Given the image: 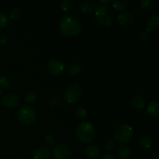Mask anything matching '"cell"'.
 Returning <instances> with one entry per match:
<instances>
[{
    "label": "cell",
    "instance_id": "14",
    "mask_svg": "<svg viewBox=\"0 0 159 159\" xmlns=\"http://www.w3.org/2000/svg\"><path fill=\"white\" fill-rule=\"evenodd\" d=\"M140 147L141 149L144 151H149L152 149V146H153V141H152V138H151L149 135L144 134L140 138Z\"/></svg>",
    "mask_w": 159,
    "mask_h": 159
},
{
    "label": "cell",
    "instance_id": "3",
    "mask_svg": "<svg viewBox=\"0 0 159 159\" xmlns=\"http://www.w3.org/2000/svg\"><path fill=\"white\" fill-rule=\"evenodd\" d=\"M94 16L99 24L106 27L112 26L114 21V14L113 10L105 5H101L96 7L94 12Z\"/></svg>",
    "mask_w": 159,
    "mask_h": 159
},
{
    "label": "cell",
    "instance_id": "18",
    "mask_svg": "<svg viewBox=\"0 0 159 159\" xmlns=\"http://www.w3.org/2000/svg\"><path fill=\"white\" fill-rule=\"evenodd\" d=\"M158 5L157 0H142L140 2V6L142 9L145 10H152L154 8H155Z\"/></svg>",
    "mask_w": 159,
    "mask_h": 159
},
{
    "label": "cell",
    "instance_id": "19",
    "mask_svg": "<svg viewBox=\"0 0 159 159\" xmlns=\"http://www.w3.org/2000/svg\"><path fill=\"white\" fill-rule=\"evenodd\" d=\"M81 71H82V67H81V65L78 63L71 64V65L68 67V74H69L70 75H78L79 74H80Z\"/></svg>",
    "mask_w": 159,
    "mask_h": 159
},
{
    "label": "cell",
    "instance_id": "16",
    "mask_svg": "<svg viewBox=\"0 0 159 159\" xmlns=\"http://www.w3.org/2000/svg\"><path fill=\"white\" fill-rule=\"evenodd\" d=\"M147 112L154 117H158L159 115V102L158 101H152L148 104L147 108Z\"/></svg>",
    "mask_w": 159,
    "mask_h": 159
},
{
    "label": "cell",
    "instance_id": "17",
    "mask_svg": "<svg viewBox=\"0 0 159 159\" xmlns=\"http://www.w3.org/2000/svg\"><path fill=\"white\" fill-rule=\"evenodd\" d=\"M145 103V99L141 95H135L131 99V105L136 109L144 108Z\"/></svg>",
    "mask_w": 159,
    "mask_h": 159
},
{
    "label": "cell",
    "instance_id": "29",
    "mask_svg": "<svg viewBox=\"0 0 159 159\" xmlns=\"http://www.w3.org/2000/svg\"><path fill=\"white\" fill-rule=\"evenodd\" d=\"M8 19L6 13L0 11V28H4L7 26Z\"/></svg>",
    "mask_w": 159,
    "mask_h": 159
},
{
    "label": "cell",
    "instance_id": "1",
    "mask_svg": "<svg viewBox=\"0 0 159 159\" xmlns=\"http://www.w3.org/2000/svg\"><path fill=\"white\" fill-rule=\"evenodd\" d=\"M59 28L65 35L68 37L76 36L82 30L80 22L72 16H65L59 22Z\"/></svg>",
    "mask_w": 159,
    "mask_h": 159
},
{
    "label": "cell",
    "instance_id": "21",
    "mask_svg": "<svg viewBox=\"0 0 159 159\" xmlns=\"http://www.w3.org/2000/svg\"><path fill=\"white\" fill-rule=\"evenodd\" d=\"M50 104L53 107H61L64 106L65 102L63 99L59 96H54L50 99Z\"/></svg>",
    "mask_w": 159,
    "mask_h": 159
},
{
    "label": "cell",
    "instance_id": "2",
    "mask_svg": "<svg viewBox=\"0 0 159 159\" xmlns=\"http://www.w3.org/2000/svg\"><path fill=\"white\" fill-rule=\"evenodd\" d=\"M76 137L85 144H90L96 139V130L90 122H84L76 129Z\"/></svg>",
    "mask_w": 159,
    "mask_h": 159
},
{
    "label": "cell",
    "instance_id": "11",
    "mask_svg": "<svg viewBox=\"0 0 159 159\" xmlns=\"http://www.w3.org/2000/svg\"><path fill=\"white\" fill-rule=\"evenodd\" d=\"M51 155V152L46 147H40L36 149L33 154L34 159H48Z\"/></svg>",
    "mask_w": 159,
    "mask_h": 159
},
{
    "label": "cell",
    "instance_id": "12",
    "mask_svg": "<svg viewBox=\"0 0 159 159\" xmlns=\"http://www.w3.org/2000/svg\"><path fill=\"white\" fill-rule=\"evenodd\" d=\"M146 25L148 26V30L157 29L159 26V15L158 13L152 14L146 19Z\"/></svg>",
    "mask_w": 159,
    "mask_h": 159
},
{
    "label": "cell",
    "instance_id": "7",
    "mask_svg": "<svg viewBox=\"0 0 159 159\" xmlns=\"http://www.w3.org/2000/svg\"><path fill=\"white\" fill-rule=\"evenodd\" d=\"M71 154V148L65 144H57L53 149V156L55 159H68Z\"/></svg>",
    "mask_w": 159,
    "mask_h": 159
},
{
    "label": "cell",
    "instance_id": "13",
    "mask_svg": "<svg viewBox=\"0 0 159 159\" xmlns=\"http://www.w3.org/2000/svg\"><path fill=\"white\" fill-rule=\"evenodd\" d=\"M85 153L89 158L93 159L97 158L100 155V149L95 144H89L85 148Z\"/></svg>",
    "mask_w": 159,
    "mask_h": 159
},
{
    "label": "cell",
    "instance_id": "8",
    "mask_svg": "<svg viewBox=\"0 0 159 159\" xmlns=\"http://www.w3.org/2000/svg\"><path fill=\"white\" fill-rule=\"evenodd\" d=\"M47 67H48V69L50 71V73H51L54 75H61L65 70V65H64L63 62L57 58L51 59L48 62Z\"/></svg>",
    "mask_w": 159,
    "mask_h": 159
},
{
    "label": "cell",
    "instance_id": "30",
    "mask_svg": "<svg viewBox=\"0 0 159 159\" xmlns=\"http://www.w3.org/2000/svg\"><path fill=\"white\" fill-rule=\"evenodd\" d=\"M45 144L48 146H54L55 144V138L51 134H48L44 138Z\"/></svg>",
    "mask_w": 159,
    "mask_h": 159
},
{
    "label": "cell",
    "instance_id": "31",
    "mask_svg": "<svg viewBox=\"0 0 159 159\" xmlns=\"http://www.w3.org/2000/svg\"><path fill=\"white\" fill-rule=\"evenodd\" d=\"M150 37V33L148 30H144L141 31V33L139 35V38L140 40H143V41H146L148 40Z\"/></svg>",
    "mask_w": 159,
    "mask_h": 159
},
{
    "label": "cell",
    "instance_id": "33",
    "mask_svg": "<svg viewBox=\"0 0 159 159\" xmlns=\"http://www.w3.org/2000/svg\"><path fill=\"white\" fill-rule=\"evenodd\" d=\"M101 159H116V157L114 155H113L112 154H106L103 156L102 157Z\"/></svg>",
    "mask_w": 159,
    "mask_h": 159
},
{
    "label": "cell",
    "instance_id": "34",
    "mask_svg": "<svg viewBox=\"0 0 159 159\" xmlns=\"http://www.w3.org/2000/svg\"><path fill=\"white\" fill-rule=\"evenodd\" d=\"M99 2L102 3H108V2H110V0H100Z\"/></svg>",
    "mask_w": 159,
    "mask_h": 159
},
{
    "label": "cell",
    "instance_id": "22",
    "mask_svg": "<svg viewBox=\"0 0 159 159\" xmlns=\"http://www.w3.org/2000/svg\"><path fill=\"white\" fill-rule=\"evenodd\" d=\"M79 9L82 13H91L93 12V7L90 3L87 2H82L79 5Z\"/></svg>",
    "mask_w": 159,
    "mask_h": 159
},
{
    "label": "cell",
    "instance_id": "24",
    "mask_svg": "<svg viewBox=\"0 0 159 159\" xmlns=\"http://www.w3.org/2000/svg\"><path fill=\"white\" fill-rule=\"evenodd\" d=\"M75 116L78 119L84 120L87 116V110L85 107H79L75 110Z\"/></svg>",
    "mask_w": 159,
    "mask_h": 159
},
{
    "label": "cell",
    "instance_id": "4",
    "mask_svg": "<svg viewBox=\"0 0 159 159\" xmlns=\"http://www.w3.org/2000/svg\"><path fill=\"white\" fill-rule=\"evenodd\" d=\"M17 117L22 124L30 125L35 121L36 113L34 109L28 105H23L17 110Z\"/></svg>",
    "mask_w": 159,
    "mask_h": 159
},
{
    "label": "cell",
    "instance_id": "32",
    "mask_svg": "<svg viewBox=\"0 0 159 159\" xmlns=\"http://www.w3.org/2000/svg\"><path fill=\"white\" fill-rule=\"evenodd\" d=\"M8 42V37L6 36L2 35V34H0V44L1 45H5Z\"/></svg>",
    "mask_w": 159,
    "mask_h": 159
},
{
    "label": "cell",
    "instance_id": "23",
    "mask_svg": "<svg viewBox=\"0 0 159 159\" xmlns=\"http://www.w3.org/2000/svg\"><path fill=\"white\" fill-rule=\"evenodd\" d=\"M128 5L127 0H114L113 1V7L116 10H124Z\"/></svg>",
    "mask_w": 159,
    "mask_h": 159
},
{
    "label": "cell",
    "instance_id": "35",
    "mask_svg": "<svg viewBox=\"0 0 159 159\" xmlns=\"http://www.w3.org/2000/svg\"><path fill=\"white\" fill-rule=\"evenodd\" d=\"M2 93H3V90H2V89L0 88V96H2Z\"/></svg>",
    "mask_w": 159,
    "mask_h": 159
},
{
    "label": "cell",
    "instance_id": "15",
    "mask_svg": "<svg viewBox=\"0 0 159 159\" xmlns=\"http://www.w3.org/2000/svg\"><path fill=\"white\" fill-rule=\"evenodd\" d=\"M116 154L121 159H128L131 155V150L127 145H120L117 148Z\"/></svg>",
    "mask_w": 159,
    "mask_h": 159
},
{
    "label": "cell",
    "instance_id": "27",
    "mask_svg": "<svg viewBox=\"0 0 159 159\" xmlns=\"http://www.w3.org/2000/svg\"><path fill=\"white\" fill-rule=\"evenodd\" d=\"M20 15V10L18 7L12 8L10 12H9V16H10L11 20H18Z\"/></svg>",
    "mask_w": 159,
    "mask_h": 159
},
{
    "label": "cell",
    "instance_id": "25",
    "mask_svg": "<svg viewBox=\"0 0 159 159\" xmlns=\"http://www.w3.org/2000/svg\"><path fill=\"white\" fill-rule=\"evenodd\" d=\"M116 147V141L113 138H109L104 144V149L106 152H110L113 150Z\"/></svg>",
    "mask_w": 159,
    "mask_h": 159
},
{
    "label": "cell",
    "instance_id": "28",
    "mask_svg": "<svg viewBox=\"0 0 159 159\" xmlns=\"http://www.w3.org/2000/svg\"><path fill=\"white\" fill-rule=\"evenodd\" d=\"M10 84V80L6 75H0V88H7Z\"/></svg>",
    "mask_w": 159,
    "mask_h": 159
},
{
    "label": "cell",
    "instance_id": "5",
    "mask_svg": "<svg viewBox=\"0 0 159 159\" xmlns=\"http://www.w3.org/2000/svg\"><path fill=\"white\" fill-rule=\"evenodd\" d=\"M134 130L130 126L123 124L117 127L114 132L115 141L119 143L127 142L131 139L133 136Z\"/></svg>",
    "mask_w": 159,
    "mask_h": 159
},
{
    "label": "cell",
    "instance_id": "6",
    "mask_svg": "<svg viewBox=\"0 0 159 159\" xmlns=\"http://www.w3.org/2000/svg\"><path fill=\"white\" fill-rule=\"evenodd\" d=\"M82 89L79 84H72L66 89L65 93V99L68 103H75L81 97Z\"/></svg>",
    "mask_w": 159,
    "mask_h": 159
},
{
    "label": "cell",
    "instance_id": "26",
    "mask_svg": "<svg viewBox=\"0 0 159 159\" xmlns=\"http://www.w3.org/2000/svg\"><path fill=\"white\" fill-rule=\"evenodd\" d=\"M60 6L64 11H69L72 7V2L71 0H62L60 2Z\"/></svg>",
    "mask_w": 159,
    "mask_h": 159
},
{
    "label": "cell",
    "instance_id": "20",
    "mask_svg": "<svg viewBox=\"0 0 159 159\" xmlns=\"http://www.w3.org/2000/svg\"><path fill=\"white\" fill-rule=\"evenodd\" d=\"M37 96H38V94H37V92L34 91V90H30L25 94L24 99L26 102L32 103V102H35L37 100Z\"/></svg>",
    "mask_w": 159,
    "mask_h": 159
},
{
    "label": "cell",
    "instance_id": "9",
    "mask_svg": "<svg viewBox=\"0 0 159 159\" xmlns=\"http://www.w3.org/2000/svg\"><path fill=\"white\" fill-rule=\"evenodd\" d=\"M118 23L123 26H130L134 22V16L132 14V12L125 11L122 13L119 14L117 16Z\"/></svg>",
    "mask_w": 159,
    "mask_h": 159
},
{
    "label": "cell",
    "instance_id": "10",
    "mask_svg": "<svg viewBox=\"0 0 159 159\" xmlns=\"http://www.w3.org/2000/svg\"><path fill=\"white\" fill-rule=\"evenodd\" d=\"M2 103L5 107L8 108H14L17 107L20 103V99L16 95L9 93V94L5 95L2 98Z\"/></svg>",
    "mask_w": 159,
    "mask_h": 159
}]
</instances>
